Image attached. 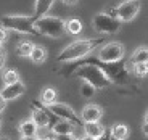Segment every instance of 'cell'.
Instances as JSON below:
<instances>
[{
  "label": "cell",
  "mask_w": 148,
  "mask_h": 140,
  "mask_svg": "<svg viewBox=\"0 0 148 140\" xmlns=\"http://www.w3.org/2000/svg\"><path fill=\"white\" fill-rule=\"evenodd\" d=\"M105 44V37H95V39H81V40H74L69 45L61 50L56 56L58 63H69L76 60L85 58V56L92 53L95 48L101 47Z\"/></svg>",
  "instance_id": "6da1fadb"
},
{
  "label": "cell",
  "mask_w": 148,
  "mask_h": 140,
  "mask_svg": "<svg viewBox=\"0 0 148 140\" xmlns=\"http://www.w3.org/2000/svg\"><path fill=\"white\" fill-rule=\"evenodd\" d=\"M74 76L82 79V81L90 82L95 89H106L113 84L111 79L105 74V71L100 66L93 65V63H87V65L79 66L77 69L74 71Z\"/></svg>",
  "instance_id": "7a4b0ae2"
},
{
  "label": "cell",
  "mask_w": 148,
  "mask_h": 140,
  "mask_svg": "<svg viewBox=\"0 0 148 140\" xmlns=\"http://www.w3.org/2000/svg\"><path fill=\"white\" fill-rule=\"evenodd\" d=\"M2 26L8 31H15L19 34H32V36H40V32L36 27V19L32 16L24 15H7L0 18Z\"/></svg>",
  "instance_id": "3957f363"
},
{
  "label": "cell",
  "mask_w": 148,
  "mask_h": 140,
  "mask_svg": "<svg viewBox=\"0 0 148 140\" xmlns=\"http://www.w3.org/2000/svg\"><path fill=\"white\" fill-rule=\"evenodd\" d=\"M36 27L40 32V36H48V37H61L66 31H64V21L58 16H42V18L36 19Z\"/></svg>",
  "instance_id": "277c9868"
},
{
  "label": "cell",
  "mask_w": 148,
  "mask_h": 140,
  "mask_svg": "<svg viewBox=\"0 0 148 140\" xmlns=\"http://www.w3.org/2000/svg\"><path fill=\"white\" fill-rule=\"evenodd\" d=\"M121 24H122V21L119 18L108 15L105 11L103 13H97V15L93 16V27H95V31H98V32H101V34L118 32V31L121 29Z\"/></svg>",
  "instance_id": "5b68a950"
},
{
  "label": "cell",
  "mask_w": 148,
  "mask_h": 140,
  "mask_svg": "<svg viewBox=\"0 0 148 140\" xmlns=\"http://www.w3.org/2000/svg\"><path fill=\"white\" fill-rule=\"evenodd\" d=\"M124 53H126V50H124V45L121 42L111 40L105 42L100 47L97 58H100L101 61H119L124 58Z\"/></svg>",
  "instance_id": "8992f818"
},
{
  "label": "cell",
  "mask_w": 148,
  "mask_h": 140,
  "mask_svg": "<svg viewBox=\"0 0 148 140\" xmlns=\"http://www.w3.org/2000/svg\"><path fill=\"white\" fill-rule=\"evenodd\" d=\"M45 106H47L50 111H53V113H55L60 119L69 121V122H73L74 126H82V118H81V116H77V113H76V111H74L73 108L69 106V105L55 102V103L45 105Z\"/></svg>",
  "instance_id": "52a82bcc"
},
{
  "label": "cell",
  "mask_w": 148,
  "mask_h": 140,
  "mask_svg": "<svg viewBox=\"0 0 148 140\" xmlns=\"http://www.w3.org/2000/svg\"><path fill=\"white\" fill-rule=\"evenodd\" d=\"M140 10V0H124L118 5V18L122 23H129L137 16Z\"/></svg>",
  "instance_id": "ba28073f"
},
{
  "label": "cell",
  "mask_w": 148,
  "mask_h": 140,
  "mask_svg": "<svg viewBox=\"0 0 148 140\" xmlns=\"http://www.w3.org/2000/svg\"><path fill=\"white\" fill-rule=\"evenodd\" d=\"M24 92H26V85L23 84L21 81L13 82V84H5V87L2 89V90H0L2 97H3V98L7 100V102L19 98V97H21Z\"/></svg>",
  "instance_id": "9c48e42d"
},
{
  "label": "cell",
  "mask_w": 148,
  "mask_h": 140,
  "mask_svg": "<svg viewBox=\"0 0 148 140\" xmlns=\"http://www.w3.org/2000/svg\"><path fill=\"white\" fill-rule=\"evenodd\" d=\"M81 118L84 122H92V121H100L103 118V110L98 105H85L82 108Z\"/></svg>",
  "instance_id": "30bf717a"
},
{
  "label": "cell",
  "mask_w": 148,
  "mask_h": 140,
  "mask_svg": "<svg viewBox=\"0 0 148 140\" xmlns=\"http://www.w3.org/2000/svg\"><path fill=\"white\" fill-rule=\"evenodd\" d=\"M55 0H36V5H34V19H39L42 16H45L50 11V8L53 7Z\"/></svg>",
  "instance_id": "8fae6325"
},
{
  "label": "cell",
  "mask_w": 148,
  "mask_h": 140,
  "mask_svg": "<svg viewBox=\"0 0 148 140\" xmlns=\"http://www.w3.org/2000/svg\"><path fill=\"white\" fill-rule=\"evenodd\" d=\"M105 127L100 124V121H92V122H84V134L92 135L93 139H98L100 135L105 134Z\"/></svg>",
  "instance_id": "7c38bea8"
},
{
  "label": "cell",
  "mask_w": 148,
  "mask_h": 140,
  "mask_svg": "<svg viewBox=\"0 0 148 140\" xmlns=\"http://www.w3.org/2000/svg\"><path fill=\"white\" fill-rule=\"evenodd\" d=\"M37 130H39V126L37 122L34 121L32 118L31 119H26L19 124V134L23 137H31V135H37Z\"/></svg>",
  "instance_id": "4fadbf2b"
},
{
  "label": "cell",
  "mask_w": 148,
  "mask_h": 140,
  "mask_svg": "<svg viewBox=\"0 0 148 140\" xmlns=\"http://www.w3.org/2000/svg\"><path fill=\"white\" fill-rule=\"evenodd\" d=\"M82 29H84V24H82L81 19L69 18V19L64 21V31H66L68 34H71V36H77V34H81Z\"/></svg>",
  "instance_id": "5bb4252c"
},
{
  "label": "cell",
  "mask_w": 148,
  "mask_h": 140,
  "mask_svg": "<svg viewBox=\"0 0 148 140\" xmlns=\"http://www.w3.org/2000/svg\"><path fill=\"white\" fill-rule=\"evenodd\" d=\"M52 132L53 134H71V132H74V124L69 121H64V119H58L52 126Z\"/></svg>",
  "instance_id": "9a60e30c"
},
{
  "label": "cell",
  "mask_w": 148,
  "mask_h": 140,
  "mask_svg": "<svg viewBox=\"0 0 148 140\" xmlns=\"http://www.w3.org/2000/svg\"><path fill=\"white\" fill-rule=\"evenodd\" d=\"M111 135L116 137V139L119 140H126L127 137H129V127H127L126 124H121V122H118V124H113L110 129Z\"/></svg>",
  "instance_id": "2e32d148"
},
{
  "label": "cell",
  "mask_w": 148,
  "mask_h": 140,
  "mask_svg": "<svg viewBox=\"0 0 148 140\" xmlns=\"http://www.w3.org/2000/svg\"><path fill=\"white\" fill-rule=\"evenodd\" d=\"M130 63H148V47H138L135 52L130 55Z\"/></svg>",
  "instance_id": "e0dca14e"
},
{
  "label": "cell",
  "mask_w": 148,
  "mask_h": 140,
  "mask_svg": "<svg viewBox=\"0 0 148 140\" xmlns=\"http://www.w3.org/2000/svg\"><path fill=\"white\" fill-rule=\"evenodd\" d=\"M39 102L44 105H52L56 102V90L52 87H45L44 90H42L40 93V98H39Z\"/></svg>",
  "instance_id": "ac0fdd59"
},
{
  "label": "cell",
  "mask_w": 148,
  "mask_h": 140,
  "mask_svg": "<svg viewBox=\"0 0 148 140\" xmlns=\"http://www.w3.org/2000/svg\"><path fill=\"white\" fill-rule=\"evenodd\" d=\"M34 47H36V45H34L32 42H29V40H23V42H19L16 53H18L19 56H23V58H29L31 53H32V48H34Z\"/></svg>",
  "instance_id": "d6986e66"
},
{
  "label": "cell",
  "mask_w": 148,
  "mask_h": 140,
  "mask_svg": "<svg viewBox=\"0 0 148 140\" xmlns=\"http://www.w3.org/2000/svg\"><path fill=\"white\" fill-rule=\"evenodd\" d=\"M29 58L32 60L34 63H44L45 60H47V50H45L44 47H40V45H36V47L32 48V53H31Z\"/></svg>",
  "instance_id": "ffe728a7"
},
{
  "label": "cell",
  "mask_w": 148,
  "mask_h": 140,
  "mask_svg": "<svg viewBox=\"0 0 148 140\" xmlns=\"http://www.w3.org/2000/svg\"><path fill=\"white\" fill-rule=\"evenodd\" d=\"M132 73L137 78H145L148 76V63H135L132 68Z\"/></svg>",
  "instance_id": "44dd1931"
},
{
  "label": "cell",
  "mask_w": 148,
  "mask_h": 140,
  "mask_svg": "<svg viewBox=\"0 0 148 140\" xmlns=\"http://www.w3.org/2000/svg\"><path fill=\"white\" fill-rule=\"evenodd\" d=\"M95 90L97 89L93 87L90 82H87V81L82 82V85H81V95L82 97H85V98H92V97L95 95Z\"/></svg>",
  "instance_id": "7402d4cb"
},
{
  "label": "cell",
  "mask_w": 148,
  "mask_h": 140,
  "mask_svg": "<svg viewBox=\"0 0 148 140\" xmlns=\"http://www.w3.org/2000/svg\"><path fill=\"white\" fill-rule=\"evenodd\" d=\"M19 81V74L16 69H7L3 73V82L5 84H13V82Z\"/></svg>",
  "instance_id": "603a6c76"
},
{
  "label": "cell",
  "mask_w": 148,
  "mask_h": 140,
  "mask_svg": "<svg viewBox=\"0 0 148 140\" xmlns=\"http://www.w3.org/2000/svg\"><path fill=\"white\" fill-rule=\"evenodd\" d=\"M53 140H79L74 135V132L71 134H53Z\"/></svg>",
  "instance_id": "cb8c5ba5"
},
{
  "label": "cell",
  "mask_w": 148,
  "mask_h": 140,
  "mask_svg": "<svg viewBox=\"0 0 148 140\" xmlns=\"http://www.w3.org/2000/svg\"><path fill=\"white\" fill-rule=\"evenodd\" d=\"M8 39V29H5L3 26H0V44H5Z\"/></svg>",
  "instance_id": "d4e9b609"
},
{
  "label": "cell",
  "mask_w": 148,
  "mask_h": 140,
  "mask_svg": "<svg viewBox=\"0 0 148 140\" xmlns=\"http://www.w3.org/2000/svg\"><path fill=\"white\" fill-rule=\"evenodd\" d=\"M5 61H7V52H5L3 48H0V69L3 68Z\"/></svg>",
  "instance_id": "484cf974"
},
{
  "label": "cell",
  "mask_w": 148,
  "mask_h": 140,
  "mask_svg": "<svg viewBox=\"0 0 148 140\" xmlns=\"http://www.w3.org/2000/svg\"><path fill=\"white\" fill-rule=\"evenodd\" d=\"M7 108V100L2 97V93H0V113H3V110Z\"/></svg>",
  "instance_id": "4316f807"
},
{
  "label": "cell",
  "mask_w": 148,
  "mask_h": 140,
  "mask_svg": "<svg viewBox=\"0 0 148 140\" xmlns=\"http://www.w3.org/2000/svg\"><path fill=\"white\" fill-rule=\"evenodd\" d=\"M63 3H66V5H69V7H74V5H77L79 3V0H61Z\"/></svg>",
  "instance_id": "83f0119b"
},
{
  "label": "cell",
  "mask_w": 148,
  "mask_h": 140,
  "mask_svg": "<svg viewBox=\"0 0 148 140\" xmlns=\"http://www.w3.org/2000/svg\"><path fill=\"white\" fill-rule=\"evenodd\" d=\"M142 132L148 137V122H143V126H142Z\"/></svg>",
  "instance_id": "f1b7e54d"
},
{
  "label": "cell",
  "mask_w": 148,
  "mask_h": 140,
  "mask_svg": "<svg viewBox=\"0 0 148 140\" xmlns=\"http://www.w3.org/2000/svg\"><path fill=\"white\" fill-rule=\"evenodd\" d=\"M79 140H97V139H93L92 135H87V134H84L82 137H79Z\"/></svg>",
  "instance_id": "f546056e"
},
{
  "label": "cell",
  "mask_w": 148,
  "mask_h": 140,
  "mask_svg": "<svg viewBox=\"0 0 148 140\" xmlns=\"http://www.w3.org/2000/svg\"><path fill=\"white\" fill-rule=\"evenodd\" d=\"M23 140H40L39 135H31V137H23Z\"/></svg>",
  "instance_id": "4dcf8cb0"
},
{
  "label": "cell",
  "mask_w": 148,
  "mask_h": 140,
  "mask_svg": "<svg viewBox=\"0 0 148 140\" xmlns=\"http://www.w3.org/2000/svg\"><path fill=\"white\" fill-rule=\"evenodd\" d=\"M143 122H148V110H147V113H145V118H143Z\"/></svg>",
  "instance_id": "1f68e13d"
},
{
  "label": "cell",
  "mask_w": 148,
  "mask_h": 140,
  "mask_svg": "<svg viewBox=\"0 0 148 140\" xmlns=\"http://www.w3.org/2000/svg\"><path fill=\"white\" fill-rule=\"evenodd\" d=\"M40 140H53V137H47V139H40Z\"/></svg>",
  "instance_id": "d6a6232c"
},
{
  "label": "cell",
  "mask_w": 148,
  "mask_h": 140,
  "mask_svg": "<svg viewBox=\"0 0 148 140\" xmlns=\"http://www.w3.org/2000/svg\"><path fill=\"white\" fill-rule=\"evenodd\" d=\"M110 140H119V139H116V137H113V135H111V137H110Z\"/></svg>",
  "instance_id": "836d02e7"
},
{
  "label": "cell",
  "mask_w": 148,
  "mask_h": 140,
  "mask_svg": "<svg viewBox=\"0 0 148 140\" xmlns=\"http://www.w3.org/2000/svg\"><path fill=\"white\" fill-rule=\"evenodd\" d=\"M0 140H8V139H3V137H0Z\"/></svg>",
  "instance_id": "e575fe53"
},
{
  "label": "cell",
  "mask_w": 148,
  "mask_h": 140,
  "mask_svg": "<svg viewBox=\"0 0 148 140\" xmlns=\"http://www.w3.org/2000/svg\"><path fill=\"white\" fill-rule=\"evenodd\" d=\"M0 126H2V119H0Z\"/></svg>",
  "instance_id": "d590c367"
},
{
  "label": "cell",
  "mask_w": 148,
  "mask_h": 140,
  "mask_svg": "<svg viewBox=\"0 0 148 140\" xmlns=\"http://www.w3.org/2000/svg\"><path fill=\"white\" fill-rule=\"evenodd\" d=\"M0 48H2V44H0Z\"/></svg>",
  "instance_id": "8d00e7d4"
}]
</instances>
